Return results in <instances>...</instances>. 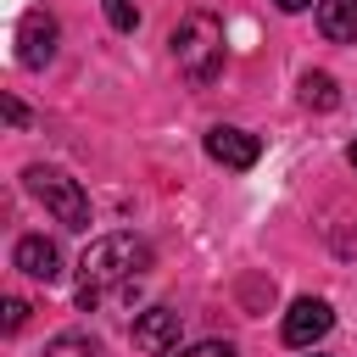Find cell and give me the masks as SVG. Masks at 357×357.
Returning <instances> with one entry per match:
<instances>
[{
    "mask_svg": "<svg viewBox=\"0 0 357 357\" xmlns=\"http://www.w3.org/2000/svg\"><path fill=\"white\" fill-rule=\"evenodd\" d=\"M178 357H234V346H229V340H201V346H190V351H178Z\"/></svg>",
    "mask_w": 357,
    "mask_h": 357,
    "instance_id": "obj_14",
    "label": "cell"
},
{
    "mask_svg": "<svg viewBox=\"0 0 357 357\" xmlns=\"http://www.w3.org/2000/svg\"><path fill=\"white\" fill-rule=\"evenodd\" d=\"M134 346L151 351V357L173 351V346H178V312H173V307H145V312L134 318Z\"/></svg>",
    "mask_w": 357,
    "mask_h": 357,
    "instance_id": "obj_8",
    "label": "cell"
},
{
    "mask_svg": "<svg viewBox=\"0 0 357 357\" xmlns=\"http://www.w3.org/2000/svg\"><path fill=\"white\" fill-rule=\"evenodd\" d=\"M206 156H212V162H223V167H257L262 139H257V134H245V128L218 123V128L206 134Z\"/></svg>",
    "mask_w": 357,
    "mask_h": 357,
    "instance_id": "obj_6",
    "label": "cell"
},
{
    "mask_svg": "<svg viewBox=\"0 0 357 357\" xmlns=\"http://www.w3.org/2000/svg\"><path fill=\"white\" fill-rule=\"evenodd\" d=\"M167 45H173V61L190 84H212L223 73V22L212 11H184Z\"/></svg>",
    "mask_w": 357,
    "mask_h": 357,
    "instance_id": "obj_2",
    "label": "cell"
},
{
    "mask_svg": "<svg viewBox=\"0 0 357 357\" xmlns=\"http://www.w3.org/2000/svg\"><path fill=\"white\" fill-rule=\"evenodd\" d=\"M56 56V17L50 11H28L17 28V61L22 67H45Z\"/></svg>",
    "mask_w": 357,
    "mask_h": 357,
    "instance_id": "obj_5",
    "label": "cell"
},
{
    "mask_svg": "<svg viewBox=\"0 0 357 357\" xmlns=\"http://www.w3.org/2000/svg\"><path fill=\"white\" fill-rule=\"evenodd\" d=\"M22 324H28V301H22V296H11V301H6V335H17Z\"/></svg>",
    "mask_w": 357,
    "mask_h": 357,
    "instance_id": "obj_13",
    "label": "cell"
},
{
    "mask_svg": "<svg viewBox=\"0 0 357 357\" xmlns=\"http://www.w3.org/2000/svg\"><path fill=\"white\" fill-rule=\"evenodd\" d=\"M318 28H324V39L351 45L357 39V0H318Z\"/></svg>",
    "mask_w": 357,
    "mask_h": 357,
    "instance_id": "obj_9",
    "label": "cell"
},
{
    "mask_svg": "<svg viewBox=\"0 0 357 357\" xmlns=\"http://www.w3.org/2000/svg\"><path fill=\"white\" fill-rule=\"evenodd\" d=\"M22 178H28L33 201H45V212H56L61 229H89V195L78 190V178H67L61 167H45V162L28 167Z\"/></svg>",
    "mask_w": 357,
    "mask_h": 357,
    "instance_id": "obj_3",
    "label": "cell"
},
{
    "mask_svg": "<svg viewBox=\"0 0 357 357\" xmlns=\"http://www.w3.org/2000/svg\"><path fill=\"white\" fill-rule=\"evenodd\" d=\"M11 262H17L28 279H39V284H56V279H61V251H56V240H45V234H22L17 251H11Z\"/></svg>",
    "mask_w": 357,
    "mask_h": 357,
    "instance_id": "obj_7",
    "label": "cell"
},
{
    "mask_svg": "<svg viewBox=\"0 0 357 357\" xmlns=\"http://www.w3.org/2000/svg\"><path fill=\"white\" fill-rule=\"evenodd\" d=\"M335 251H340V257H351V251H357V229H346V234H335Z\"/></svg>",
    "mask_w": 357,
    "mask_h": 357,
    "instance_id": "obj_15",
    "label": "cell"
},
{
    "mask_svg": "<svg viewBox=\"0 0 357 357\" xmlns=\"http://www.w3.org/2000/svg\"><path fill=\"white\" fill-rule=\"evenodd\" d=\"M273 6H279V11H307L312 0H273Z\"/></svg>",
    "mask_w": 357,
    "mask_h": 357,
    "instance_id": "obj_16",
    "label": "cell"
},
{
    "mask_svg": "<svg viewBox=\"0 0 357 357\" xmlns=\"http://www.w3.org/2000/svg\"><path fill=\"white\" fill-rule=\"evenodd\" d=\"M301 106H312V112H335V106H340L335 78H329V73H307V78H301Z\"/></svg>",
    "mask_w": 357,
    "mask_h": 357,
    "instance_id": "obj_10",
    "label": "cell"
},
{
    "mask_svg": "<svg viewBox=\"0 0 357 357\" xmlns=\"http://www.w3.org/2000/svg\"><path fill=\"white\" fill-rule=\"evenodd\" d=\"M78 307L89 312L100 296H112V290H128V284H139L145 273H151V245L139 240V234H100L89 251H84V262H78Z\"/></svg>",
    "mask_w": 357,
    "mask_h": 357,
    "instance_id": "obj_1",
    "label": "cell"
},
{
    "mask_svg": "<svg viewBox=\"0 0 357 357\" xmlns=\"http://www.w3.org/2000/svg\"><path fill=\"white\" fill-rule=\"evenodd\" d=\"M329 329H335V307H329L324 296L290 301V312H284V346H312V340H324Z\"/></svg>",
    "mask_w": 357,
    "mask_h": 357,
    "instance_id": "obj_4",
    "label": "cell"
},
{
    "mask_svg": "<svg viewBox=\"0 0 357 357\" xmlns=\"http://www.w3.org/2000/svg\"><path fill=\"white\" fill-rule=\"evenodd\" d=\"M45 357H106V351H100V340H95V335L67 329V335H56V340L45 346Z\"/></svg>",
    "mask_w": 357,
    "mask_h": 357,
    "instance_id": "obj_11",
    "label": "cell"
},
{
    "mask_svg": "<svg viewBox=\"0 0 357 357\" xmlns=\"http://www.w3.org/2000/svg\"><path fill=\"white\" fill-rule=\"evenodd\" d=\"M346 156H351V167H357V139H351V151H346Z\"/></svg>",
    "mask_w": 357,
    "mask_h": 357,
    "instance_id": "obj_17",
    "label": "cell"
},
{
    "mask_svg": "<svg viewBox=\"0 0 357 357\" xmlns=\"http://www.w3.org/2000/svg\"><path fill=\"white\" fill-rule=\"evenodd\" d=\"M100 6H106V22L117 33H134L139 28V0H100Z\"/></svg>",
    "mask_w": 357,
    "mask_h": 357,
    "instance_id": "obj_12",
    "label": "cell"
}]
</instances>
